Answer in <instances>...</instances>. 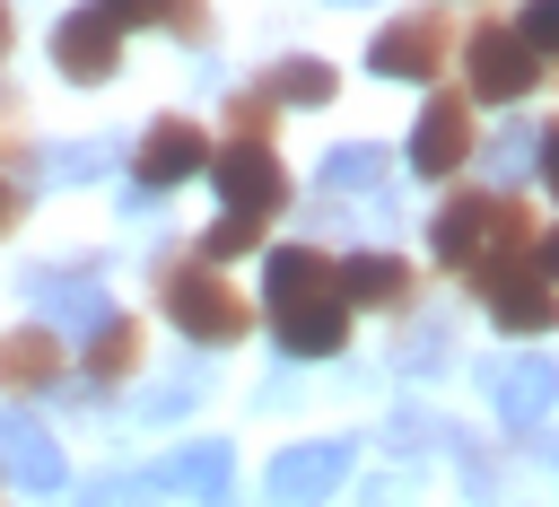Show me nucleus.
Wrapping results in <instances>:
<instances>
[{
	"label": "nucleus",
	"instance_id": "obj_25",
	"mask_svg": "<svg viewBox=\"0 0 559 507\" xmlns=\"http://www.w3.org/2000/svg\"><path fill=\"white\" fill-rule=\"evenodd\" d=\"M253 245H262V219H253V210H227V219L201 236V254H210V262H227V254H253Z\"/></svg>",
	"mask_w": 559,
	"mask_h": 507
},
{
	"label": "nucleus",
	"instance_id": "obj_9",
	"mask_svg": "<svg viewBox=\"0 0 559 507\" xmlns=\"http://www.w3.org/2000/svg\"><path fill=\"white\" fill-rule=\"evenodd\" d=\"M201 166H210V131L183 122V114H157V122L140 131V149H131L140 192H166V184H183V175H201Z\"/></svg>",
	"mask_w": 559,
	"mask_h": 507
},
{
	"label": "nucleus",
	"instance_id": "obj_4",
	"mask_svg": "<svg viewBox=\"0 0 559 507\" xmlns=\"http://www.w3.org/2000/svg\"><path fill=\"white\" fill-rule=\"evenodd\" d=\"M445 52H454V17H445V9H402V17L367 44V70H376V79H437Z\"/></svg>",
	"mask_w": 559,
	"mask_h": 507
},
{
	"label": "nucleus",
	"instance_id": "obj_12",
	"mask_svg": "<svg viewBox=\"0 0 559 507\" xmlns=\"http://www.w3.org/2000/svg\"><path fill=\"white\" fill-rule=\"evenodd\" d=\"M489 402H498L507 428H542V411L559 402V367L550 358H507V367H489Z\"/></svg>",
	"mask_w": 559,
	"mask_h": 507
},
{
	"label": "nucleus",
	"instance_id": "obj_32",
	"mask_svg": "<svg viewBox=\"0 0 559 507\" xmlns=\"http://www.w3.org/2000/svg\"><path fill=\"white\" fill-rule=\"evenodd\" d=\"M533 166H542V184L559 192V122H542V131H533Z\"/></svg>",
	"mask_w": 559,
	"mask_h": 507
},
{
	"label": "nucleus",
	"instance_id": "obj_35",
	"mask_svg": "<svg viewBox=\"0 0 559 507\" xmlns=\"http://www.w3.org/2000/svg\"><path fill=\"white\" fill-rule=\"evenodd\" d=\"M9 219H17V192H9V184H0V227H9Z\"/></svg>",
	"mask_w": 559,
	"mask_h": 507
},
{
	"label": "nucleus",
	"instance_id": "obj_13",
	"mask_svg": "<svg viewBox=\"0 0 559 507\" xmlns=\"http://www.w3.org/2000/svg\"><path fill=\"white\" fill-rule=\"evenodd\" d=\"M0 472L26 490H61V446L35 411H0Z\"/></svg>",
	"mask_w": 559,
	"mask_h": 507
},
{
	"label": "nucleus",
	"instance_id": "obj_24",
	"mask_svg": "<svg viewBox=\"0 0 559 507\" xmlns=\"http://www.w3.org/2000/svg\"><path fill=\"white\" fill-rule=\"evenodd\" d=\"M271 114H280L271 87H236V96H227V131H236V140H271Z\"/></svg>",
	"mask_w": 559,
	"mask_h": 507
},
{
	"label": "nucleus",
	"instance_id": "obj_7",
	"mask_svg": "<svg viewBox=\"0 0 559 507\" xmlns=\"http://www.w3.org/2000/svg\"><path fill=\"white\" fill-rule=\"evenodd\" d=\"M472 149H480L472 140V96L463 87H437L419 105V122H411V175H454Z\"/></svg>",
	"mask_w": 559,
	"mask_h": 507
},
{
	"label": "nucleus",
	"instance_id": "obj_19",
	"mask_svg": "<svg viewBox=\"0 0 559 507\" xmlns=\"http://www.w3.org/2000/svg\"><path fill=\"white\" fill-rule=\"evenodd\" d=\"M262 87H271L280 105H332V87H341V79H332V61H314V52H288Z\"/></svg>",
	"mask_w": 559,
	"mask_h": 507
},
{
	"label": "nucleus",
	"instance_id": "obj_14",
	"mask_svg": "<svg viewBox=\"0 0 559 507\" xmlns=\"http://www.w3.org/2000/svg\"><path fill=\"white\" fill-rule=\"evenodd\" d=\"M227 472H236V446H227V437H201V446H175L166 463H148V490H192V498H227Z\"/></svg>",
	"mask_w": 559,
	"mask_h": 507
},
{
	"label": "nucleus",
	"instance_id": "obj_3",
	"mask_svg": "<svg viewBox=\"0 0 559 507\" xmlns=\"http://www.w3.org/2000/svg\"><path fill=\"white\" fill-rule=\"evenodd\" d=\"M533 79H542V52H533L515 26L480 17V26L463 35V96H480V105H515Z\"/></svg>",
	"mask_w": 559,
	"mask_h": 507
},
{
	"label": "nucleus",
	"instance_id": "obj_17",
	"mask_svg": "<svg viewBox=\"0 0 559 507\" xmlns=\"http://www.w3.org/2000/svg\"><path fill=\"white\" fill-rule=\"evenodd\" d=\"M411 288H419V280H411L402 254H349V262H341V297H349V306H402Z\"/></svg>",
	"mask_w": 559,
	"mask_h": 507
},
{
	"label": "nucleus",
	"instance_id": "obj_10",
	"mask_svg": "<svg viewBox=\"0 0 559 507\" xmlns=\"http://www.w3.org/2000/svg\"><path fill=\"white\" fill-rule=\"evenodd\" d=\"M271 332L288 358H332L349 341V297L341 288H314V297H280L271 306Z\"/></svg>",
	"mask_w": 559,
	"mask_h": 507
},
{
	"label": "nucleus",
	"instance_id": "obj_34",
	"mask_svg": "<svg viewBox=\"0 0 559 507\" xmlns=\"http://www.w3.org/2000/svg\"><path fill=\"white\" fill-rule=\"evenodd\" d=\"M9 44H17V26H9V0H0V61H9Z\"/></svg>",
	"mask_w": 559,
	"mask_h": 507
},
{
	"label": "nucleus",
	"instance_id": "obj_16",
	"mask_svg": "<svg viewBox=\"0 0 559 507\" xmlns=\"http://www.w3.org/2000/svg\"><path fill=\"white\" fill-rule=\"evenodd\" d=\"M262 288H271V306H280V297H314V288H341V262H332L323 245H280V254L262 262Z\"/></svg>",
	"mask_w": 559,
	"mask_h": 507
},
{
	"label": "nucleus",
	"instance_id": "obj_27",
	"mask_svg": "<svg viewBox=\"0 0 559 507\" xmlns=\"http://www.w3.org/2000/svg\"><path fill=\"white\" fill-rule=\"evenodd\" d=\"M201 393H210V367H183V376L148 385V402H140V411H148V420H175V411H183V402H201Z\"/></svg>",
	"mask_w": 559,
	"mask_h": 507
},
{
	"label": "nucleus",
	"instance_id": "obj_15",
	"mask_svg": "<svg viewBox=\"0 0 559 507\" xmlns=\"http://www.w3.org/2000/svg\"><path fill=\"white\" fill-rule=\"evenodd\" d=\"M26 297H35L44 323H70V332H96V323L114 315L96 280H52V271H26Z\"/></svg>",
	"mask_w": 559,
	"mask_h": 507
},
{
	"label": "nucleus",
	"instance_id": "obj_18",
	"mask_svg": "<svg viewBox=\"0 0 559 507\" xmlns=\"http://www.w3.org/2000/svg\"><path fill=\"white\" fill-rule=\"evenodd\" d=\"M52 376H61V341H52V323H26V332H9V341H0V385L44 393Z\"/></svg>",
	"mask_w": 559,
	"mask_h": 507
},
{
	"label": "nucleus",
	"instance_id": "obj_6",
	"mask_svg": "<svg viewBox=\"0 0 559 507\" xmlns=\"http://www.w3.org/2000/svg\"><path fill=\"white\" fill-rule=\"evenodd\" d=\"M114 61H122V26L87 0V9H61L52 17V70L61 79H79V87H96V79H114Z\"/></svg>",
	"mask_w": 559,
	"mask_h": 507
},
{
	"label": "nucleus",
	"instance_id": "obj_33",
	"mask_svg": "<svg viewBox=\"0 0 559 507\" xmlns=\"http://www.w3.org/2000/svg\"><path fill=\"white\" fill-rule=\"evenodd\" d=\"M533 271H542V280H559V227H550V236H533Z\"/></svg>",
	"mask_w": 559,
	"mask_h": 507
},
{
	"label": "nucleus",
	"instance_id": "obj_5",
	"mask_svg": "<svg viewBox=\"0 0 559 507\" xmlns=\"http://www.w3.org/2000/svg\"><path fill=\"white\" fill-rule=\"evenodd\" d=\"M201 175L218 184L227 210H253V219H280V210H288V175H280V157H271L262 140H227V149H210Z\"/></svg>",
	"mask_w": 559,
	"mask_h": 507
},
{
	"label": "nucleus",
	"instance_id": "obj_22",
	"mask_svg": "<svg viewBox=\"0 0 559 507\" xmlns=\"http://www.w3.org/2000/svg\"><path fill=\"white\" fill-rule=\"evenodd\" d=\"M114 166V140H70V149H52L44 157V175L52 184H87V175H105Z\"/></svg>",
	"mask_w": 559,
	"mask_h": 507
},
{
	"label": "nucleus",
	"instance_id": "obj_8",
	"mask_svg": "<svg viewBox=\"0 0 559 507\" xmlns=\"http://www.w3.org/2000/svg\"><path fill=\"white\" fill-rule=\"evenodd\" d=\"M472 288H480V306H489L498 332H550V323H559V288H550L533 262H498V271H480Z\"/></svg>",
	"mask_w": 559,
	"mask_h": 507
},
{
	"label": "nucleus",
	"instance_id": "obj_29",
	"mask_svg": "<svg viewBox=\"0 0 559 507\" xmlns=\"http://www.w3.org/2000/svg\"><path fill=\"white\" fill-rule=\"evenodd\" d=\"M515 35H524V44H533V52L550 61V52H559V0H524V17H515Z\"/></svg>",
	"mask_w": 559,
	"mask_h": 507
},
{
	"label": "nucleus",
	"instance_id": "obj_1",
	"mask_svg": "<svg viewBox=\"0 0 559 507\" xmlns=\"http://www.w3.org/2000/svg\"><path fill=\"white\" fill-rule=\"evenodd\" d=\"M428 254L445 271H498V262H533V219L515 192H454L437 219H428Z\"/></svg>",
	"mask_w": 559,
	"mask_h": 507
},
{
	"label": "nucleus",
	"instance_id": "obj_20",
	"mask_svg": "<svg viewBox=\"0 0 559 507\" xmlns=\"http://www.w3.org/2000/svg\"><path fill=\"white\" fill-rule=\"evenodd\" d=\"M131 367H140V323H131V315H105V323L87 332V376L114 385V376H131Z\"/></svg>",
	"mask_w": 559,
	"mask_h": 507
},
{
	"label": "nucleus",
	"instance_id": "obj_21",
	"mask_svg": "<svg viewBox=\"0 0 559 507\" xmlns=\"http://www.w3.org/2000/svg\"><path fill=\"white\" fill-rule=\"evenodd\" d=\"M376 184H384V149L349 140V149H332V157H323V192H376Z\"/></svg>",
	"mask_w": 559,
	"mask_h": 507
},
{
	"label": "nucleus",
	"instance_id": "obj_2",
	"mask_svg": "<svg viewBox=\"0 0 559 507\" xmlns=\"http://www.w3.org/2000/svg\"><path fill=\"white\" fill-rule=\"evenodd\" d=\"M166 315H175V332L183 341H201V350H227V341H245L253 332V306L218 280V262L201 254V262H166Z\"/></svg>",
	"mask_w": 559,
	"mask_h": 507
},
{
	"label": "nucleus",
	"instance_id": "obj_11",
	"mask_svg": "<svg viewBox=\"0 0 559 507\" xmlns=\"http://www.w3.org/2000/svg\"><path fill=\"white\" fill-rule=\"evenodd\" d=\"M349 463H358V446H349V437H323V446H288V455L271 463V498H280V507H323V498L349 481Z\"/></svg>",
	"mask_w": 559,
	"mask_h": 507
},
{
	"label": "nucleus",
	"instance_id": "obj_23",
	"mask_svg": "<svg viewBox=\"0 0 559 507\" xmlns=\"http://www.w3.org/2000/svg\"><path fill=\"white\" fill-rule=\"evenodd\" d=\"M384 446H393V455H428V446H445V420H437V411H419V402H402V411H393V428H384Z\"/></svg>",
	"mask_w": 559,
	"mask_h": 507
},
{
	"label": "nucleus",
	"instance_id": "obj_30",
	"mask_svg": "<svg viewBox=\"0 0 559 507\" xmlns=\"http://www.w3.org/2000/svg\"><path fill=\"white\" fill-rule=\"evenodd\" d=\"M489 166H498V175L533 166V131H498V140H489Z\"/></svg>",
	"mask_w": 559,
	"mask_h": 507
},
{
	"label": "nucleus",
	"instance_id": "obj_26",
	"mask_svg": "<svg viewBox=\"0 0 559 507\" xmlns=\"http://www.w3.org/2000/svg\"><path fill=\"white\" fill-rule=\"evenodd\" d=\"M445 323H419V332H402V350H393V367H411V376H437L445 367Z\"/></svg>",
	"mask_w": 559,
	"mask_h": 507
},
{
	"label": "nucleus",
	"instance_id": "obj_28",
	"mask_svg": "<svg viewBox=\"0 0 559 507\" xmlns=\"http://www.w3.org/2000/svg\"><path fill=\"white\" fill-rule=\"evenodd\" d=\"M157 26L183 44H210V0H157Z\"/></svg>",
	"mask_w": 559,
	"mask_h": 507
},
{
	"label": "nucleus",
	"instance_id": "obj_31",
	"mask_svg": "<svg viewBox=\"0 0 559 507\" xmlns=\"http://www.w3.org/2000/svg\"><path fill=\"white\" fill-rule=\"evenodd\" d=\"M96 9H105L122 35H131V26H157V0H96Z\"/></svg>",
	"mask_w": 559,
	"mask_h": 507
},
{
	"label": "nucleus",
	"instance_id": "obj_36",
	"mask_svg": "<svg viewBox=\"0 0 559 507\" xmlns=\"http://www.w3.org/2000/svg\"><path fill=\"white\" fill-rule=\"evenodd\" d=\"M210 507H227V498H210Z\"/></svg>",
	"mask_w": 559,
	"mask_h": 507
}]
</instances>
